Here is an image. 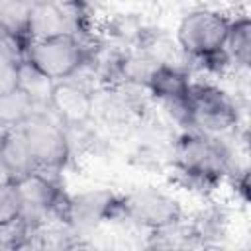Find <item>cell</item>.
Listing matches in <instances>:
<instances>
[{
  "label": "cell",
  "instance_id": "6da1fadb",
  "mask_svg": "<svg viewBox=\"0 0 251 251\" xmlns=\"http://www.w3.org/2000/svg\"><path fill=\"white\" fill-rule=\"evenodd\" d=\"M173 163L178 180L186 188L208 192L231 171V153L220 137L188 129L175 143Z\"/></svg>",
  "mask_w": 251,
  "mask_h": 251
},
{
  "label": "cell",
  "instance_id": "5bb4252c",
  "mask_svg": "<svg viewBox=\"0 0 251 251\" xmlns=\"http://www.w3.org/2000/svg\"><path fill=\"white\" fill-rule=\"evenodd\" d=\"M224 51L229 61L239 67H249L251 61V20L247 16L235 18L229 24V31L224 43Z\"/></svg>",
  "mask_w": 251,
  "mask_h": 251
},
{
  "label": "cell",
  "instance_id": "30bf717a",
  "mask_svg": "<svg viewBox=\"0 0 251 251\" xmlns=\"http://www.w3.org/2000/svg\"><path fill=\"white\" fill-rule=\"evenodd\" d=\"M145 86L157 100L165 104V108H173V106L186 104L192 80L186 69L157 65L149 75Z\"/></svg>",
  "mask_w": 251,
  "mask_h": 251
},
{
  "label": "cell",
  "instance_id": "8fae6325",
  "mask_svg": "<svg viewBox=\"0 0 251 251\" xmlns=\"http://www.w3.org/2000/svg\"><path fill=\"white\" fill-rule=\"evenodd\" d=\"M0 161L12 173L14 182L37 171L31 151L27 147V141H25L24 133L20 131V127L10 129L4 135V139L0 141Z\"/></svg>",
  "mask_w": 251,
  "mask_h": 251
},
{
  "label": "cell",
  "instance_id": "d6986e66",
  "mask_svg": "<svg viewBox=\"0 0 251 251\" xmlns=\"http://www.w3.org/2000/svg\"><path fill=\"white\" fill-rule=\"evenodd\" d=\"M10 184H14V176H12V173L8 171V167L0 161V188H2V186H10Z\"/></svg>",
  "mask_w": 251,
  "mask_h": 251
},
{
  "label": "cell",
  "instance_id": "7a4b0ae2",
  "mask_svg": "<svg viewBox=\"0 0 251 251\" xmlns=\"http://www.w3.org/2000/svg\"><path fill=\"white\" fill-rule=\"evenodd\" d=\"M96 47L98 41L90 37V31L76 37L61 35L29 41L24 59L53 82H61L73 76V73L96 51Z\"/></svg>",
  "mask_w": 251,
  "mask_h": 251
},
{
  "label": "cell",
  "instance_id": "e0dca14e",
  "mask_svg": "<svg viewBox=\"0 0 251 251\" xmlns=\"http://www.w3.org/2000/svg\"><path fill=\"white\" fill-rule=\"evenodd\" d=\"M20 218V198L16 186H2L0 188V226H6Z\"/></svg>",
  "mask_w": 251,
  "mask_h": 251
},
{
  "label": "cell",
  "instance_id": "9a60e30c",
  "mask_svg": "<svg viewBox=\"0 0 251 251\" xmlns=\"http://www.w3.org/2000/svg\"><path fill=\"white\" fill-rule=\"evenodd\" d=\"M53 86H55V82L51 78H47L41 71H37L29 61H25V59L20 61V67H18V88H22L35 102L37 108L49 104Z\"/></svg>",
  "mask_w": 251,
  "mask_h": 251
},
{
  "label": "cell",
  "instance_id": "2e32d148",
  "mask_svg": "<svg viewBox=\"0 0 251 251\" xmlns=\"http://www.w3.org/2000/svg\"><path fill=\"white\" fill-rule=\"evenodd\" d=\"M24 55V45L0 35V94L18 86V67Z\"/></svg>",
  "mask_w": 251,
  "mask_h": 251
},
{
  "label": "cell",
  "instance_id": "8992f818",
  "mask_svg": "<svg viewBox=\"0 0 251 251\" xmlns=\"http://www.w3.org/2000/svg\"><path fill=\"white\" fill-rule=\"evenodd\" d=\"M88 14L84 4L73 2H33L29 18V41L88 33Z\"/></svg>",
  "mask_w": 251,
  "mask_h": 251
},
{
  "label": "cell",
  "instance_id": "277c9868",
  "mask_svg": "<svg viewBox=\"0 0 251 251\" xmlns=\"http://www.w3.org/2000/svg\"><path fill=\"white\" fill-rule=\"evenodd\" d=\"M20 131L27 141L37 171L55 173L67 163L71 151L69 135L57 118L37 110L20 126Z\"/></svg>",
  "mask_w": 251,
  "mask_h": 251
},
{
  "label": "cell",
  "instance_id": "7c38bea8",
  "mask_svg": "<svg viewBox=\"0 0 251 251\" xmlns=\"http://www.w3.org/2000/svg\"><path fill=\"white\" fill-rule=\"evenodd\" d=\"M33 2H0V35L27 47Z\"/></svg>",
  "mask_w": 251,
  "mask_h": 251
},
{
  "label": "cell",
  "instance_id": "4fadbf2b",
  "mask_svg": "<svg viewBox=\"0 0 251 251\" xmlns=\"http://www.w3.org/2000/svg\"><path fill=\"white\" fill-rule=\"evenodd\" d=\"M37 110L35 102L18 86L0 94V124L8 129L20 127Z\"/></svg>",
  "mask_w": 251,
  "mask_h": 251
},
{
  "label": "cell",
  "instance_id": "44dd1931",
  "mask_svg": "<svg viewBox=\"0 0 251 251\" xmlns=\"http://www.w3.org/2000/svg\"><path fill=\"white\" fill-rule=\"evenodd\" d=\"M8 131H10V129H8V127H4V126H2V124H0V141H2V139H4V135H6V133H8Z\"/></svg>",
  "mask_w": 251,
  "mask_h": 251
},
{
  "label": "cell",
  "instance_id": "7402d4cb",
  "mask_svg": "<svg viewBox=\"0 0 251 251\" xmlns=\"http://www.w3.org/2000/svg\"><path fill=\"white\" fill-rule=\"evenodd\" d=\"M194 251H196V249H194ZM200 251H212V249H200Z\"/></svg>",
  "mask_w": 251,
  "mask_h": 251
},
{
  "label": "cell",
  "instance_id": "52a82bcc",
  "mask_svg": "<svg viewBox=\"0 0 251 251\" xmlns=\"http://www.w3.org/2000/svg\"><path fill=\"white\" fill-rule=\"evenodd\" d=\"M124 216L135 224L157 231L182 220V208L176 198L157 188H139L122 198Z\"/></svg>",
  "mask_w": 251,
  "mask_h": 251
},
{
  "label": "cell",
  "instance_id": "9c48e42d",
  "mask_svg": "<svg viewBox=\"0 0 251 251\" xmlns=\"http://www.w3.org/2000/svg\"><path fill=\"white\" fill-rule=\"evenodd\" d=\"M92 94L94 92L86 90L84 86L73 80H61V82H55L47 106L51 108V112L63 126L80 127L90 120L94 112Z\"/></svg>",
  "mask_w": 251,
  "mask_h": 251
},
{
  "label": "cell",
  "instance_id": "ba28073f",
  "mask_svg": "<svg viewBox=\"0 0 251 251\" xmlns=\"http://www.w3.org/2000/svg\"><path fill=\"white\" fill-rule=\"evenodd\" d=\"M120 194L98 188V190H86L75 196H69L67 202V214L65 222L73 229V233L80 239L82 233L98 227L102 222H108L116 216H124Z\"/></svg>",
  "mask_w": 251,
  "mask_h": 251
},
{
  "label": "cell",
  "instance_id": "ac0fdd59",
  "mask_svg": "<svg viewBox=\"0 0 251 251\" xmlns=\"http://www.w3.org/2000/svg\"><path fill=\"white\" fill-rule=\"evenodd\" d=\"M6 251H43V249H41V245H39L35 233H29L27 237H24V239H20L18 243L10 245Z\"/></svg>",
  "mask_w": 251,
  "mask_h": 251
},
{
  "label": "cell",
  "instance_id": "5b68a950",
  "mask_svg": "<svg viewBox=\"0 0 251 251\" xmlns=\"http://www.w3.org/2000/svg\"><path fill=\"white\" fill-rule=\"evenodd\" d=\"M231 18L216 10H194L186 14L176 29V45L186 59H204L224 49Z\"/></svg>",
  "mask_w": 251,
  "mask_h": 251
},
{
  "label": "cell",
  "instance_id": "3957f363",
  "mask_svg": "<svg viewBox=\"0 0 251 251\" xmlns=\"http://www.w3.org/2000/svg\"><path fill=\"white\" fill-rule=\"evenodd\" d=\"M188 129L220 137L235 129L239 122V112L235 100L216 84L192 82L188 98Z\"/></svg>",
  "mask_w": 251,
  "mask_h": 251
},
{
  "label": "cell",
  "instance_id": "ffe728a7",
  "mask_svg": "<svg viewBox=\"0 0 251 251\" xmlns=\"http://www.w3.org/2000/svg\"><path fill=\"white\" fill-rule=\"evenodd\" d=\"M67 251H98V249H94L92 245H88L86 241H82V239H78L76 243H73Z\"/></svg>",
  "mask_w": 251,
  "mask_h": 251
}]
</instances>
